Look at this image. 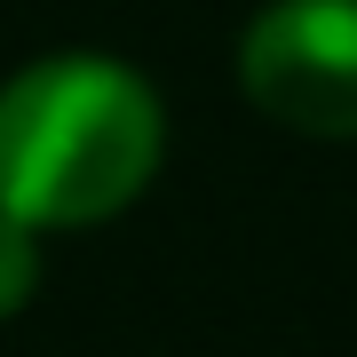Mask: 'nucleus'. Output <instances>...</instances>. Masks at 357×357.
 Here are the masks:
<instances>
[{"label":"nucleus","mask_w":357,"mask_h":357,"mask_svg":"<svg viewBox=\"0 0 357 357\" xmlns=\"http://www.w3.org/2000/svg\"><path fill=\"white\" fill-rule=\"evenodd\" d=\"M32 286H40V246H32V222L0 206V318H16V310L32 302Z\"/></svg>","instance_id":"7ed1b4c3"},{"label":"nucleus","mask_w":357,"mask_h":357,"mask_svg":"<svg viewBox=\"0 0 357 357\" xmlns=\"http://www.w3.org/2000/svg\"><path fill=\"white\" fill-rule=\"evenodd\" d=\"M167 119L112 56H48L0 88V206L32 230L119 215L159 167Z\"/></svg>","instance_id":"f257e3e1"},{"label":"nucleus","mask_w":357,"mask_h":357,"mask_svg":"<svg viewBox=\"0 0 357 357\" xmlns=\"http://www.w3.org/2000/svg\"><path fill=\"white\" fill-rule=\"evenodd\" d=\"M238 79L278 128L357 135V0H278L238 48Z\"/></svg>","instance_id":"f03ea898"}]
</instances>
